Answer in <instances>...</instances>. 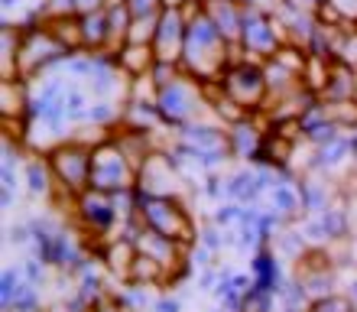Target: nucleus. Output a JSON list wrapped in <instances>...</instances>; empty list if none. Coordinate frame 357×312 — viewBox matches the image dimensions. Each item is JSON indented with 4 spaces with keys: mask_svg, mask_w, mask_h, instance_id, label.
Listing matches in <instances>:
<instances>
[{
    "mask_svg": "<svg viewBox=\"0 0 357 312\" xmlns=\"http://www.w3.org/2000/svg\"><path fill=\"white\" fill-rule=\"evenodd\" d=\"M185 27V46L178 66L182 72L198 82H218L225 75V68L234 62V43H227L225 33L215 27V20L205 13V3L198 13H192Z\"/></svg>",
    "mask_w": 357,
    "mask_h": 312,
    "instance_id": "1",
    "label": "nucleus"
},
{
    "mask_svg": "<svg viewBox=\"0 0 357 312\" xmlns=\"http://www.w3.org/2000/svg\"><path fill=\"white\" fill-rule=\"evenodd\" d=\"M68 59V49L52 33L46 20H26L20 23V49H17V78H36L59 72Z\"/></svg>",
    "mask_w": 357,
    "mask_h": 312,
    "instance_id": "2",
    "label": "nucleus"
},
{
    "mask_svg": "<svg viewBox=\"0 0 357 312\" xmlns=\"http://www.w3.org/2000/svg\"><path fill=\"white\" fill-rule=\"evenodd\" d=\"M156 107H160L169 131H178V127L202 121V117H211L205 82H198L192 75H178L172 85L156 88Z\"/></svg>",
    "mask_w": 357,
    "mask_h": 312,
    "instance_id": "3",
    "label": "nucleus"
},
{
    "mask_svg": "<svg viewBox=\"0 0 357 312\" xmlns=\"http://www.w3.org/2000/svg\"><path fill=\"white\" fill-rule=\"evenodd\" d=\"M218 85L225 88V95L234 104H241L247 114H264L266 104H270V85H266L264 62L234 59L225 68V75L218 78Z\"/></svg>",
    "mask_w": 357,
    "mask_h": 312,
    "instance_id": "4",
    "label": "nucleus"
},
{
    "mask_svg": "<svg viewBox=\"0 0 357 312\" xmlns=\"http://www.w3.org/2000/svg\"><path fill=\"white\" fill-rule=\"evenodd\" d=\"M241 59L250 62H266L286 46V33H282L280 20L270 7H247L244 33H241Z\"/></svg>",
    "mask_w": 357,
    "mask_h": 312,
    "instance_id": "5",
    "label": "nucleus"
},
{
    "mask_svg": "<svg viewBox=\"0 0 357 312\" xmlns=\"http://www.w3.org/2000/svg\"><path fill=\"white\" fill-rule=\"evenodd\" d=\"M91 189H101V192L137 189V166L117 147L114 137H104L91 150Z\"/></svg>",
    "mask_w": 357,
    "mask_h": 312,
    "instance_id": "6",
    "label": "nucleus"
},
{
    "mask_svg": "<svg viewBox=\"0 0 357 312\" xmlns=\"http://www.w3.org/2000/svg\"><path fill=\"white\" fill-rule=\"evenodd\" d=\"M91 150L94 147L78 143V140L68 137V140L56 143V147L46 153L62 192H68V195H82L85 189H91Z\"/></svg>",
    "mask_w": 357,
    "mask_h": 312,
    "instance_id": "7",
    "label": "nucleus"
},
{
    "mask_svg": "<svg viewBox=\"0 0 357 312\" xmlns=\"http://www.w3.org/2000/svg\"><path fill=\"white\" fill-rule=\"evenodd\" d=\"M140 221L146 228H153L156 235L172 237L178 244H188L192 235H195L192 218H188L185 205L176 195H143L140 192Z\"/></svg>",
    "mask_w": 357,
    "mask_h": 312,
    "instance_id": "8",
    "label": "nucleus"
},
{
    "mask_svg": "<svg viewBox=\"0 0 357 312\" xmlns=\"http://www.w3.org/2000/svg\"><path fill=\"white\" fill-rule=\"evenodd\" d=\"M266 133H270V124H266L264 114H250L244 121H234L227 127V140H231V156L234 160H244L247 166H254L264 153Z\"/></svg>",
    "mask_w": 357,
    "mask_h": 312,
    "instance_id": "9",
    "label": "nucleus"
},
{
    "mask_svg": "<svg viewBox=\"0 0 357 312\" xmlns=\"http://www.w3.org/2000/svg\"><path fill=\"white\" fill-rule=\"evenodd\" d=\"M185 27L188 20L178 3H166V10L156 20V36H153V52L160 62H178L182 46H185Z\"/></svg>",
    "mask_w": 357,
    "mask_h": 312,
    "instance_id": "10",
    "label": "nucleus"
},
{
    "mask_svg": "<svg viewBox=\"0 0 357 312\" xmlns=\"http://www.w3.org/2000/svg\"><path fill=\"white\" fill-rule=\"evenodd\" d=\"M75 208L82 221L91 225L94 231H107L111 221L117 218V208H114V195L101 189H85L82 195H75Z\"/></svg>",
    "mask_w": 357,
    "mask_h": 312,
    "instance_id": "11",
    "label": "nucleus"
},
{
    "mask_svg": "<svg viewBox=\"0 0 357 312\" xmlns=\"http://www.w3.org/2000/svg\"><path fill=\"white\" fill-rule=\"evenodd\" d=\"M205 13L215 20V27L225 33L227 43H241L247 17V7L241 0H205Z\"/></svg>",
    "mask_w": 357,
    "mask_h": 312,
    "instance_id": "12",
    "label": "nucleus"
},
{
    "mask_svg": "<svg viewBox=\"0 0 357 312\" xmlns=\"http://www.w3.org/2000/svg\"><path fill=\"white\" fill-rule=\"evenodd\" d=\"M319 98L325 104L357 101V68L344 66V62H338V59H331L328 78H325V88L319 91Z\"/></svg>",
    "mask_w": 357,
    "mask_h": 312,
    "instance_id": "13",
    "label": "nucleus"
},
{
    "mask_svg": "<svg viewBox=\"0 0 357 312\" xmlns=\"http://www.w3.org/2000/svg\"><path fill=\"white\" fill-rule=\"evenodd\" d=\"M23 186H26L29 195L36 199H46L56 189V172H52V163H49L46 153H26L23 160Z\"/></svg>",
    "mask_w": 357,
    "mask_h": 312,
    "instance_id": "14",
    "label": "nucleus"
},
{
    "mask_svg": "<svg viewBox=\"0 0 357 312\" xmlns=\"http://www.w3.org/2000/svg\"><path fill=\"white\" fill-rule=\"evenodd\" d=\"M82 39H85L88 52H117L107 10H94V13L82 17Z\"/></svg>",
    "mask_w": 357,
    "mask_h": 312,
    "instance_id": "15",
    "label": "nucleus"
},
{
    "mask_svg": "<svg viewBox=\"0 0 357 312\" xmlns=\"http://www.w3.org/2000/svg\"><path fill=\"white\" fill-rule=\"evenodd\" d=\"M33 82L29 78H0V117H26Z\"/></svg>",
    "mask_w": 357,
    "mask_h": 312,
    "instance_id": "16",
    "label": "nucleus"
},
{
    "mask_svg": "<svg viewBox=\"0 0 357 312\" xmlns=\"http://www.w3.org/2000/svg\"><path fill=\"white\" fill-rule=\"evenodd\" d=\"M117 62L130 78H146L156 66V52L150 43H123L117 49Z\"/></svg>",
    "mask_w": 357,
    "mask_h": 312,
    "instance_id": "17",
    "label": "nucleus"
},
{
    "mask_svg": "<svg viewBox=\"0 0 357 312\" xmlns=\"http://www.w3.org/2000/svg\"><path fill=\"white\" fill-rule=\"evenodd\" d=\"M270 199H273V208L280 211V215L286 218H296L305 208V202H302V189H299V182H292L289 176L286 179H280L276 186L270 189Z\"/></svg>",
    "mask_w": 357,
    "mask_h": 312,
    "instance_id": "18",
    "label": "nucleus"
},
{
    "mask_svg": "<svg viewBox=\"0 0 357 312\" xmlns=\"http://www.w3.org/2000/svg\"><path fill=\"white\" fill-rule=\"evenodd\" d=\"M94 95L88 91L85 82H72L66 91V114H68V124L78 127V124H88V107H91Z\"/></svg>",
    "mask_w": 357,
    "mask_h": 312,
    "instance_id": "19",
    "label": "nucleus"
},
{
    "mask_svg": "<svg viewBox=\"0 0 357 312\" xmlns=\"http://www.w3.org/2000/svg\"><path fill=\"white\" fill-rule=\"evenodd\" d=\"M319 20L325 27H354L357 29V0H325L319 10Z\"/></svg>",
    "mask_w": 357,
    "mask_h": 312,
    "instance_id": "20",
    "label": "nucleus"
},
{
    "mask_svg": "<svg viewBox=\"0 0 357 312\" xmlns=\"http://www.w3.org/2000/svg\"><path fill=\"white\" fill-rule=\"evenodd\" d=\"M46 23L52 27V33L62 39V46H66L68 52H82V49H85V39H82V17H78V13L59 17V20H46Z\"/></svg>",
    "mask_w": 357,
    "mask_h": 312,
    "instance_id": "21",
    "label": "nucleus"
},
{
    "mask_svg": "<svg viewBox=\"0 0 357 312\" xmlns=\"http://www.w3.org/2000/svg\"><path fill=\"white\" fill-rule=\"evenodd\" d=\"M299 189H302V202H305V211H315V215H321V211L328 208V189H325L319 179L305 176V179H299Z\"/></svg>",
    "mask_w": 357,
    "mask_h": 312,
    "instance_id": "22",
    "label": "nucleus"
},
{
    "mask_svg": "<svg viewBox=\"0 0 357 312\" xmlns=\"http://www.w3.org/2000/svg\"><path fill=\"white\" fill-rule=\"evenodd\" d=\"M254 274H257V286L270 290L273 280H276V260L270 257V251H260L254 260Z\"/></svg>",
    "mask_w": 357,
    "mask_h": 312,
    "instance_id": "23",
    "label": "nucleus"
},
{
    "mask_svg": "<svg viewBox=\"0 0 357 312\" xmlns=\"http://www.w3.org/2000/svg\"><path fill=\"white\" fill-rule=\"evenodd\" d=\"M123 3H127L133 20H150V17H160L169 0H123Z\"/></svg>",
    "mask_w": 357,
    "mask_h": 312,
    "instance_id": "24",
    "label": "nucleus"
},
{
    "mask_svg": "<svg viewBox=\"0 0 357 312\" xmlns=\"http://www.w3.org/2000/svg\"><path fill=\"white\" fill-rule=\"evenodd\" d=\"M312 312H354L348 299H338V296H328V299H319L312 306Z\"/></svg>",
    "mask_w": 357,
    "mask_h": 312,
    "instance_id": "25",
    "label": "nucleus"
},
{
    "mask_svg": "<svg viewBox=\"0 0 357 312\" xmlns=\"http://www.w3.org/2000/svg\"><path fill=\"white\" fill-rule=\"evenodd\" d=\"M276 3H286V7L302 10V13H315V17H319V10L325 7V0H276Z\"/></svg>",
    "mask_w": 357,
    "mask_h": 312,
    "instance_id": "26",
    "label": "nucleus"
},
{
    "mask_svg": "<svg viewBox=\"0 0 357 312\" xmlns=\"http://www.w3.org/2000/svg\"><path fill=\"white\" fill-rule=\"evenodd\" d=\"M114 0H75V13L85 17V13H94V10H107Z\"/></svg>",
    "mask_w": 357,
    "mask_h": 312,
    "instance_id": "27",
    "label": "nucleus"
},
{
    "mask_svg": "<svg viewBox=\"0 0 357 312\" xmlns=\"http://www.w3.org/2000/svg\"><path fill=\"white\" fill-rule=\"evenodd\" d=\"M156 309H160V312H178V303H172V299H162Z\"/></svg>",
    "mask_w": 357,
    "mask_h": 312,
    "instance_id": "28",
    "label": "nucleus"
},
{
    "mask_svg": "<svg viewBox=\"0 0 357 312\" xmlns=\"http://www.w3.org/2000/svg\"><path fill=\"white\" fill-rule=\"evenodd\" d=\"M202 3H205V0H202Z\"/></svg>",
    "mask_w": 357,
    "mask_h": 312,
    "instance_id": "29",
    "label": "nucleus"
}]
</instances>
